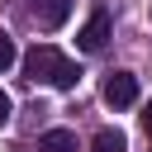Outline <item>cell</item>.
I'll list each match as a JSON object with an SVG mask.
<instances>
[{"instance_id":"9","label":"cell","mask_w":152,"mask_h":152,"mask_svg":"<svg viewBox=\"0 0 152 152\" xmlns=\"http://www.w3.org/2000/svg\"><path fill=\"white\" fill-rule=\"evenodd\" d=\"M142 128H147V138H152V100L142 104Z\"/></svg>"},{"instance_id":"6","label":"cell","mask_w":152,"mask_h":152,"mask_svg":"<svg viewBox=\"0 0 152 152\" xmlns=\"http://www.w3.org/2000/svg\"><path fill=\"white\" fill-rule=\"evenodd\" d=\"M90 152H128V142H124L119 128H100V133L90 138Z\"/></svg>"},{"instance_id":"8","label":"cell","mask_w":152,"mask_h":152,"mask_svg":"<svg viewBox=\"0 0 152 152\" xmlns=\"http://www.w3.org/2000/svg\"><path fill=\"white\" fill-rule=\"evenodd\" d=\"M10 109H14V104H10V95L0 90V124H10Z\"/></svg>"},{"instance_id":"2","label":"cell","mask_w":152,"mask_h":152,"mask_svg":"<svg viewBox=\"0 0 152 152\" xmlns=\"http://www.w3.org/2000/svg\"><path fill=\"white\" fill-rule=\"evenodd\" d=\"M104 104L109 109H133L138 104V76L133 71H114L104 81Z\"/></svg>"},{"instance_id":"4","label":"cell","mask_w":152,"mask_h":152,"mask_svg":"<svg viewBox=\"0 0 152 152\" xmlns=\"http://www.w3.org/2000/svg\"><path fill=\"white\" fill-rule=\"evenodd\" d=\"M33 14L43 28H62L71 19V0H33Z\"/></svg>"},{"instance_id":"3","label":"cell","mask_w":152,"mask_h":152,"mask_svg":"<svg viewBox=\"0 0 152 152\" xmlns=\"http://www.w3.org/2000/svg\"><path fill=\"white\" fill-rule=\"evenodd\" d=\"M76 43H81V52H100V48L109 43V10H104V5L90 10V19H86V28L76 33Z\"/></svg>"},{"instance_id":"5","label":"cell","mask_w":152,"mask_h":152,"mask_svg":"<svg viewBox=\"0 0 152 152\" xmlns=\"http://www.w3.org/2000/svg\"><path fill=\"white\" fill-rule=\"evenodd\" d=\"M38 152H76V133L71 128H48L38 138Z\"/></svg>"},{"instance_id":"7","label":"cell","mask_w":152,"mask_h":152,"mask_svg":"<svg viewBox=\"0 0 152 152\" xmlns=\"http://www.w3.org/2000/svg\"><path fill=\"white\" fill-rule=\"evenodd\" d=\"M14 57H19V52H14V38H10V33H0V71H5V66H14Z\"/></svg>"},{"instance_id":"1","label":"cell","mask_w":152,"mask_h":152,"mask_svg":"<svg viewBox=\"0 0 152 152\" xmlns=\"http://www.w3.org/2000/svg\"><path fill=\"white\" fill-rule=\"evenodd\" d=\"M24 71H28V81H48L52 90H71L76 81H81V71H76V62H66L57 48H33L28 57H24Z\"/></svg>"}]
</instances>
